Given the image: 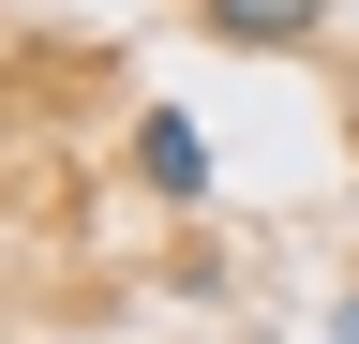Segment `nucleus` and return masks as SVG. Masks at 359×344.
<instances>
[{
  "instance_id": "4",
  "label": "nucleus",
  "mask_w": 359,
  "mask_h": 344,
  "mask_svg": "<svg viewBox=\"0 0 359 344\" xmlns=\"http://www.w3.org/2000/svg\"><path fill=\"white\" fill-rule=\"evenodd\" d=\"M344 135H359V75H344Z\"/></svg>"
},
{
  "instance_id": "3",
  "label": "nucleus",
  "mask_w": 359,
  "mask_h": 344,
  "mask_svg": "<svg viewBox=\"0 0 359 344\" xmlns=\"http://www.w3.org/2000/svg\"><path fill=\"white\" fill-rule=\"evenodd\" d=\"M330 344H359V299H344V315H330Z\"/></svg>"
},
{
  "instance_id": "2",
  "label": "nucleus",
  "mask_w": 359,
  "mask_h": 344,
  "mask_svg": "<svg viewBox=\"0 0 359 344\" xmlns=\"http://www.w3.org/2000/svg\"><path fill=\"white\" fill-rule=\"evenodd\" d=\"M210 30H224V46H314L330 0H210Z\"/></svg>"
},
{
  "instance_id": "1",
  "label": "nucleus",
  "mask_w": 359,
  "mask_h": 344,
  "mask_svg": "<svg viewBox=\"0 0 359 344\" xmlns=\"http://www.w3.org/2000/svg\"><path fill=\"white\" fill-rule=\"evenodd\" d=\"M135 180H150L165 209H195V195H210V135H195L180 105H150V120H135Z\"/></svg>"
}]
</instances>
